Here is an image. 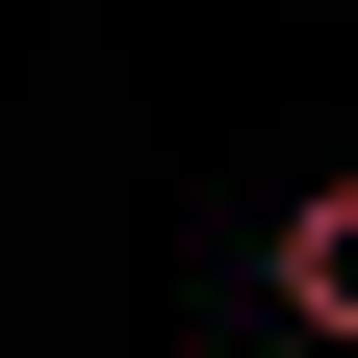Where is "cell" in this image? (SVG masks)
Masks as SVG:
<instances>
[{"label":"cell","instance_id":"6da1fadb","mask_svg":"<svg viewBox=\"0 0 358 358\" xmlns=\"http://www.w3.org/2000/svg\"><path fill=\"white\" fill-rule=\"evenodd\" d=\"M256 307H282V333H333V358H358V179H307L282 231H256Z\"/></svg>","mask_w":358,"mask_h":358}]
</instances>
